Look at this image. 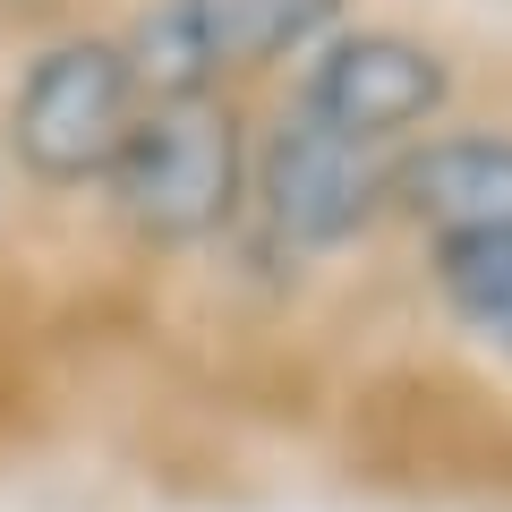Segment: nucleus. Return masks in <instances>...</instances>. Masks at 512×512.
Returning a JSON list of instances; mask_svg holds the SVG:
<instances>
[{"label": "nucleus", "instance_id": "obj_1", "mask_svg": "<svg viewBox=\"0 0 512 512\" xmlns=\"http://www.w3.org/2000/svg\"><path fill=\"white\" fill-rule=\"evenodd\" d=\"M248 163H256V146H248V128H239L231 94H171V103L137 111L103 197L137 239L188 248V239H214V231L239 222Z\"/></svg>", "mask_w": 512, "mask_h": 512}, {"label": "nucleus", "instance_id": "obj_2", "mask_svg": "<svg viewBox=\"0 0 512 512\" xmlns=\"http://www.w3.org/2000/svg\"><path fill=\"white\" fill-rule=\"evenodd\" d=\"M342 9L350 0H154L120 35V52L146 86V103L222 94L231 77H256L274 60L316 52L325 35H342Z\"/></svg>", "mask_w": 512, "mask_h": 512}, {"label": "nucleus", "instance_id": "obj_3", "mask_svg": "<svg viewBox=\"0 0 512 512\" xmlns=\"http://www.w3.org/2000/svg\"><path fill=\"white\" fill-rule=\"evenodd\" d=\"M137 111H146V86L120 43L103 35L52 43L9 94V154L43 188H103Z\"/></svg>", "mask_w": 512, "mask_h": 512}, {"label": "nucleus", "instance_id": "obj_4", "mask_svg": "<svg viewBox=\"0 0 512 512\" xmlns=\"http://www.w3.org/2000/svg\"><path fill=\"white\" fill-rule=\"evenodd\" d=\"M248 205L265 214V231L291 256L342 248L393 205V154L359 146V137H333L308 111H282L248 163Z\"/></svg>", "mask_w": 512, "mask_h": 512}, {"label": "nucleus", "instance_id": "obj_5", "mask_svg": "<svg viewBox=\"0 0 512 512\" xmlns=\"http://www.w3.org/2000/svg\"><path fill=\"white\" fill-rule=\"evenodd\" d=\"M453 103V69H444L436 43L393 35V26H359V35H325L308 52L291 111H308L333 137H359V146H402L419 137L436 111Z\"/></svg>", "mask_w": 512, "mask_h": 512}, {"label": "nucleus", "instance_id": "obj_6", "mask_svg": "<svg viewBox=\"0 0 512 512\" xmlns=\"http://www.w3.org/2000/svg\"><path fill=\"white\" fill-rule=\"evenodd\" d=\"M393 205L427 239H512V137H427L393 154Z\"/></svg>", "mask_w": 512, "mask_h": 512}, {"label": "nucleus", "instance_id": "obj_7", "mask_svg": "<svg viewBox=\"0 0 512 512\" xmlns=\"http://www.w3.org/2000/svg\"><path fill=\"white\" fill-rule=\"evenodd\" d=\"M436 291L478 342L512 359V239H436Z\"/></svg>", "mask_w": 512, "mask_h": 512}]
</instances>
